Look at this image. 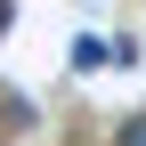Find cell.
Here are the masks:
<instances>
[{
    "label": "cell",
    "mask_w": 146,
    "mask_h": 146,
    "mask_svg": "<svg viewBox=\"0 0 146 146\" xmlns=\"http://www.w3.org/2000/svg\"><path fill=\"white\" fill-rule=\"evenodd\" d=\"M73 65H81V73H89V65H114V49H106L98 33H81V41H73Z\"/></svg>",
    "instance_id": "obj_1"
},
{
    "label": "cell",
    "mask_w": 146,
    "mask_h": 146,
    "mask_svg": "<svg viewBox=\"0 0 146 146\" xmlns=\"http://www.w3.org/2000/svg\"><path fill=\"white\" fill-rule=\"evenodd\" d=\"M122 146H146V114H138V122H122Z\"/></svg>",
    "instance_id": "obj_2"
},
{
    "label": "cell",
    "mask_w": 146,
    "mask_h": 146,
    "mask_svg": "<svg viewBox=\"0 0 146 146\" xmlns=\"http://www.w3.org/2000/svg\"><path fill=\"white\" fill-rule=\"evenodd\" d=\"M0 33H8V0H0Z\"/></svg>",
    "instance_id": "obj_3"
}]
</instances>
